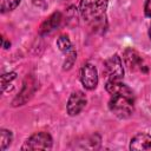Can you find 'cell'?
Listing matches in <instances>:
<instances>
[{
  "label": "cell",
  "mask_w": 151,
  "mask_h": 151,
  "mask_svg": "<svg viewBox=\"0 0 151 151\" xmlns=\"http://www.w3.org/2000/svg\"><path fill=\"white\" fill-rule=\"evenodd\" d=\"M133 103L134 98L123 96V94H112L109 100L110 111L118 118H129L133 113Z\"/></svg>",
  "instance_id": "2"
},
{
  "label": "cell",
  "mask_w": 151,
  "mask_h": 151,
  "mask_svg": "<svg viewBox=\"0 0 151 151\" xmlns=\"http://www.w3.org/2000/svg\"><path fill=\"white\" fill-rule=\"evenodd\" d=\"M12 139H13V134L9 130H6V129L0 130V149L2 151L6 150L11 145Z\"/></svg>",
  "instance_id": "11"
},
{
  "label": "cell",
  "mask_w": 151,
  "mask_h": 151,
  "mask_svg": "<svg viewBox=\"0 0 151 151\" xmlns=\"http://www.w3.org/2000/svg\"><path fill=\"white\" fill-rule=\"evenodd\" d=\"M103 72L107 80H122L124 77V68L120 57L118 54H113L107 58L104 63Z\"/></svg>",
  "instance_id": "4"
},
{
  "label": "cell",
  "mask_w": 151,
  "mask_h": 151,
  "mask_svg": "<svg viewBox=\"0 0 151 151\" xmlns=\"http://www.w3.org/2000/svg\"><path fill=\"white\" fill-rule=\"evenodd\" d=\"M123 59L125 61V65L129 67L130 71L133 72H147L146 65L144 64L143 58L139 55V53L132 48H127L124 52Z\"/></svg>",
  "instance_id": "6"
},
{
  "label": "cell",
  "mask_w": 151,
  "mask_h": 151,
  "mask_svg": "<svg viewBox=\"0 0 151 151\" xmlns=\"http://www.w3.org/2000/svg\"><path fill=\"white\" fill-rule=\"evenodd\" d=\"M149 37H150V40H151V26H150V29H149Z\"/></svg>",
  "instance_id": "18"
},
{
  "label": "cell",
  "mask_w": 151,
  "mask_h": 151,
  "mask_svg": "<svg viewBox=\"0 0 151 151\" xmlns=\"http://www.w3.org/2000/svg\"><path fill=\"white\" fill-rule=\"evenodd\" d=\"M15 77H17V73H15V72H9V73L2 74V77H1V83H2V90H4V91H5L6 86H7L13 79H15Z\"/></svg>",
  "instance_id": "14"
},
{
  "label": "cell",
  "mask_w": 151,
  "mask_h": 151,
  "mask_svg": "<svg viewBox=\"0 0 151 151\" xmlns=\"http://www.w3.org/2000/svg\"><path fill=\"white\" fill-rule=\"evenodd\" d=\"M76 58H77L76 51L71 50V51H70V54H68V57H67V61H65V64H64V68H70V67L73 65Z\"/></svg>",
  "instance_id": "15"
},
{
  "label": "cell",
  "mask_w": 151,
  "mask_h": 151,
  "mask_svg": "<svg viewBox=\"0 0 151 151\" xmlns=\"http://www.w3.org/2000/svg\"><path fill=\"white\" fill-rule=\"evenodd\" d=\"M20 4V0H0V9L2 13L15 9Z\"/></svg>",
  "instance_id": "13"
},
{
  "label": "cell",
  "mask_w": 151,
  "mask_h": 151,
  "mask_svg": "<svg viewBox=\"0 0 151 151\" xmlns=\"http://www.w3.org/2000/svg\"><path fill=\"white\" fill-rule=\"evenodd\" d=\"M57 46L58 48L61 51V52H70L72 50V44H71V40L70 38L66 35V34H61L58 39H57Z\"/></svg>",
  "instance_id": "12"
},
{
  "label": "cell",
  "mask_w": 151,
  "mask_h": 151,
  "mask_svg": "<svg viewBox=\"0 0 151 151\" xmlns=\"http://www.w3.org/2000/svg\"><path fill=\"white\" fill-rule=\"evenodd\" d=\"M80 81L86 90H94L98 85V71L93 64L86 63L80 71Z\"/></svg>",
  "instance_id": "5"
},
{
  "label": "cell",
  "mask_w": 151,
  "mask_h": 151,
  "mask_svg": "<svg viewBox=\"0 0 151 151\" xmlns=\"http://www.w3.org/2000/svg\"><path fill=\"white\" fill-rule=\"evenodd\" d=\"M53 140L47 132H37L26 139L21 150H50L52 147Z\"/></svg>",
  "instance_id": "3"
},
{
  "label": "cell",
  "mask_w": 151,
  "mask_h": 151,
  "mask_svg": "<svg viewBox=\"0 0 151 151\" xmlns=\"http://www.w3.org/2000/svg\"><path fill=\"white\" fill-rule=\"evenodd\" d=\"M130 149L134 151H151V134L138 133L130 142Z\"/></svg>",
  "instance_id": "8"
},
{
  "label": "cell",
  "mask_w": 151,
  "mask_h": 151,
  "mask_svg": "<svg viewBox=\"0 0 151 151\" xmlns=\"http://www.w3.org/2000/svg\"><path fill=\"white\" fill-rule=\"evenodd\" d=\"M105 88L111 96L112 94H123V96H127V97L134 98L132 90L127 85L122 83L120 80H106Z\"/></svg>",
  "instance_id": "9"
},
{
  "label": "cell",
  "mask_w": 151,
  "mask_h": 151,
  "mask_svg": "<svg viewBox=\"0 0 151 151\" xmlns=\"http://www.w3.org/2000/svg\"><path fill=\"white\" fill-rule=\"evenodd\" d=\"M9 45H11V44L6 41V38H5V37H2V47H4V48H8V47H9Z\"/></svg>",
  "instance_id": "17"
},
{
  "label": "cell",
  "mask_w": 151,
  "mask_h": 151,
  "mask_svg": "<svg viewBox=\"0 0 151 151\" xmlns=\"http://www.w3.org/2000/svg\"><path fill=\"white\" fill-rule=\"evenodd\" d=\"M109 0H80L79 11L84 21L94 31L105 29Z\"/></svg>",
  "instance_id": "1"
},
{
  "label": "cell",
  "mask_w": 151,
  "mask_h": 151,
  "mask_svg": "<svg viewBox=\"0 0 151 151\" xmlns=\"http://www.w3.org/2000/svg\"><path fill=\"white\" fill-rule=\"evenodd\" d=\"M86 96L81 91H74L71 93L67 104H66V111L70 116H77L79 114L83 109L86 105Z\"/></svg>",
  "instance_id": "7"
},
{
  "label": "cell",
  "mask_w": 151,
  "mask_h": 151,
  "mask_svg": "<svg viewBox=\"0 0 151 151\" xmlns=\"http://www.w3.org/2000/svg\"><path fill=\"white\" fill-rule=\"evenodd\" d=\"M61 22V13L60 12H54L53 14H51L40 26L39 33L40 34H47L50 32H52L53 29H55Z\"/></svg>",
  "instance_id": "10"
},
{
  "label": "cell",
  "mask_w": 151,
  "mask_h": 151,
  "mask_svg": "<svg viewBox=\"0 0 151 151\" xmlns=\"http://www.w3.org/2000/svg\"><path fill=\"white\" fill-rule=\"evenodd\" d=\"M144 13L147 18H151V0H146L144 5Z\"/></svg>",
  "instance_id": "16"
}]
</instances>
